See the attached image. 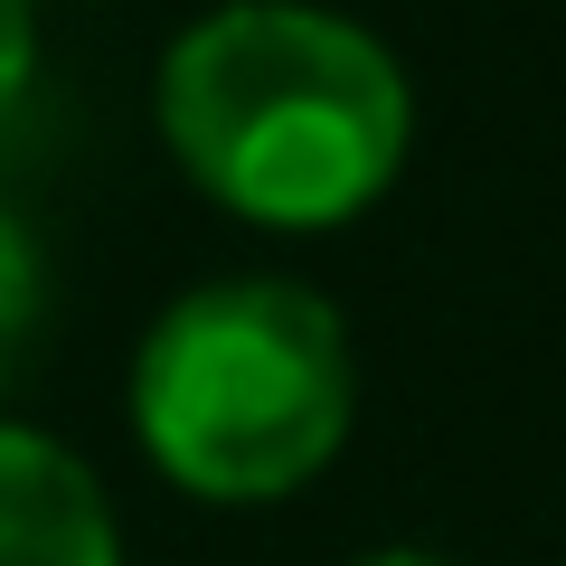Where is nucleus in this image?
Instances as JSON below:
<instances>
[{
  "label": "nucleus",
  "instance_id": "nucleus-2",
  "mask_svg": "<svg viewBox=\"0 0 566 566\" xmlns=\"http://www.w3.org/2000/svg\"><path fill=\"white\" fill-rule=\"evenodd\" d=\"M349 331L303 283H199L133 359L142 453L199 501H283L349 434Z\"/></svg>",
  "mask_w": 566,
  "mask_h": 566
},
{
  "label": "nucleus",
  "instance_id": "nucleus-5",
  "mask_svg": "<svg viewBox=\"0 0 566 566\" xmlns=\"http://www.w3.org/2000/svg\"><path fill=\"white\" fill-rule=\"evenodd\" d=\"M29 85V0H0V114Z\"/></svg>",
  "mask_w": 566,
  "mask_h": 566
},
{
  "label": "nucleus",
  "instance_id": "nucleus-4",
  "mask_svg": "<svg viewBox=\"0 0 566 566\" xmlns=\"http://www.w3.org/2000/svg\"><path fill=\"white\" fill-rule=\"evenodd\" d=\"M39 303H48V283H39V245H29L20 218H0V378L20 368L29 331H39Z\"/></svg>",
  "mask_w": 566,
  "mask_h": 566
},
{
  "label": "nucleus",
  "instance_id": "nucleus-1",
  "mask_svg": "<svg viewBox=\"0 0 566 566\" xmlns=\"http://www.w3.org/2000/svg\"><path fill=\"white\" fill-rule=\"evenodd\" d=\"M161 133L208 199L264 227H331L406 161V76L368 29L303 0H237L161 66Z\"/></svg>",
  "mask_w": 566,
  "mask_h": 566
},
{
  "label": "nucleus",
  "instance_id": "nucleus-3",
  "mask_svg": "<svg viewBox=\"0 0 566 566\" xmlns=\"http://www.w3.org/2000/svg\"><path fill=\"white\" fill-rule=\"evenodd\" d=\"M0 566H123L95 472L29 424H0Z\"/></svg>",
  "mask_w": 566,
  "mask_h": 566
},
{
  "label": "nucleus",
  "instance_id": "nucleus-6",
  "mask_svg": "<svg viewBox=\"0 0 566 566\" xmlns=\"http://www.w3.org/2000/svg\"><path fill=\"white\" fill-rule=\"evenodd\" d=\"M359 566H444V557H424V547H378V557H359Z\"/></svg>",
  "mask_w": 566,
  "mask_h": 566
}]
</instances>
